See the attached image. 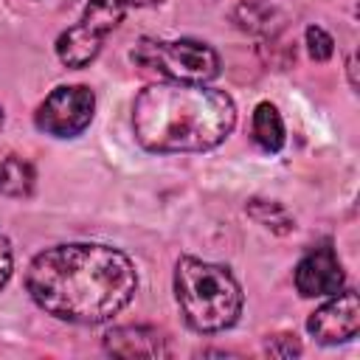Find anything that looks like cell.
<instances>
[{
	"label": "cell",
	"instance_id": "6da1fadb",
	"mask_svg": "<svg viewBox=\"0 0 360 360\" xmlns=\"http://www.w3.org/2000/svg\"><path fill=\"white\" fill-rule=\"evenodd\" d=\"M25 290L39 309L59 321L104 323L132 301L138 273L129 256L110 245L70 242L31 259Z\"/></svg>",
	"mask_w": 360,
	"mask_h": 360
},
{
	"label": "cell",
	"instance_id": "7a4b0ae2",
	"mask_svg": "<svg viewBox=\"0 0 360 360\" xmlns=\"http://www.w3.org/2000/svg\"><path fill=\"white\" fill-rule=\"evenodd\" d=\"M233 124V98L205 84L158 82L132 104L135 138L149 152H205L222 143Z\"/></svg>",
	"mask_w": 360,
	"mask_h": 360
},
{
	"label": "cell",
	"instance_id": "3957f363",
	"mask_svg": "<svg viewBox=\"0 0 360 360\" xmlns=\"http://www.w3.org/2000/svg\"><path fill=\"white\" fill-rule=\"evenodd\" d=\"M174 298L194 332H222L239 321L242 290L228 267L183 256L174 267Z\"/></svg>",
	"mask_w": 360,
	"mask_h": 360
},
{
	"label": "cell",
	"instance_id": "277c9868",
	"mask_svg": "<svg viewBox=\"0 0 360 360\" xmlns=\"http://www.w3.org/2000/svg\"><path fill=\"white\" fill-rule=\"evenodd\" d=\"M132 62L143 70H155L169 82L205 84L219 73V56L211 45L200 39H174V42H152L141 39L132 48Z\"/></svg>",
	"mask_w": 360,
	"mask_h": 360
},
{
	"label": "cell",
	"instance_id": "5b68a950",
	"mask_svg": "<svg viewBox=\"0 0 360 360\" xmlns=\"http://www.w3.org/2000/svg\"><path fill=\"white\" fill-rule=\"evenodd\" d=\"M96 112V96L84 84H62L45 96V101L34 112V124L39 132L53 138H76L82 135Z\"/></svg>",
	"mask_w": 360,
	"mask_h": 360
},
{
	"label": "cell",
	"instance_id": "8992f818",
	"mask_svg": "<svg viewBox=\"0 0 360 360\" xmlns=\"http://www.w3.org/2000/svg\"><path fill=\"white\" fill-rule=\"evenodd\" d=\"M307 329H309V335L318 343H326V346L352 340L357 335V329H360V301H357V292H352V290L335 292V298H329L323 307H318L309 315Z\"/></svg>",
	"mask_w": 360,
	"mask_h": 360
},
{
	"label": "cell",
	"instance_id": "52a82bcc",
	"mask_svg": "<svg viewBox=\"0 0 360 360\" xmlns=\"http://www.w3.org/2000/svg\"><path fill=\"white\" fill-rule=\"evenodd\" d=\"M346 273L332 250L329 242L312 248L298 264H295V290L304 298H318V295H335L343 290Z\"/></svg>",
	"mask_w": 360,
	"mask_h": 360
},
{
	"label": "cell",
	"instance_id": "ba28073f",
	"mask_svg": "<svg viewBox=\"0 0 360 360\" xmlns=\"http://www.w3.org/2000/svg\"><path fill=\"white\" fill-rule=\"evenodd\" d=\"M104 349L115 357H166V340L149 326H115L104 335Z\"/></svg>",
	"mask_w": 360,
	"mask_h": 360
},
{
	"label": "cell",
	"instance_id": "9c48e42d",
	"mask_svg": "<svg viewBox=\"0 0 360 360\" xmlns=\"http://www.w3.org/2000/svg\"><path fill=\"white\" fill-rule=\"evenodd\" d=\"M101 42H104V37H98L87 25L76 22L68 31L59 34V39H56V56L68 68H84V65H90L98 56Z\"/></svg>",
	"mask_w": 360,
	"mask_h": 360
},
{
	"label": "cell",
	"instance_id": "30bf717a",
	"mask_svg": "<svg viewBox=\"0 0 360 360\" xmlns=\"http://www.w3.org/2000/svg\"><path fill=\"white\" fill-rule=\"evenodd\" d=\"M250 132H253V141H256V146L262 152H278L284 146V121H281V112L270 101H259L256 110H253Z\"/></svg>",
	"mask_w": 360,
	"mask_h": 360
},
{
	"label": "cell",
	"instance_id": "8fae6325",
	"mask_svg": "<svg viewBox=\"0 0 360 360\" xmlns=\"http://www.w3.org/2000/svg\"><path fill=\"white\" fill-rule=\"evenodd\" d=\"M37 183V172L28 160L8 155L6 160H0V194L6 197H31Z\"/></svg>",
	"mask_w": 360,
	"mask_h": 360
},
{
	"label": "cell",
	"instance_id": "7c38bea8",
	"mask_svg": "<svg viewBox=\"0 0 360 360\" xmlns=\"http://www.w3.org/2000/svg\"><path fill=\"white\" fill-rule=\"evenodd\" d=\"M127 14V0H87L84 14H82V25H87L93 34L107 37Z\"/></svg>",
	"mask_w": 360,
	"mask_h": 360
},
{
	"label": "cell",
	"instance_id": "4fadbf2b",
	"mask_svg": "<svg viewBox=\"0 0 360 360\" xmlns=\"http://www.w3.org/2000/svg\"><path fill=\"white\" fill-rule=\"evenodd\" d=\"M248 214H250L262 228H267V231H273V233H278V236H284V233H290V231L295 228V222H292V217L287 214V208H284L281 202H273V200H259V197H253V200L248 202Z\"/></svg>",
	"mask_w": 360,
	"mask_h": 360
},
{
	"label": "cell",
	"instance_id": "5bb4252c",
	"mask_svg": "<svg viewBox=\"0 0 360 360\" xmlns=\"http://www.w3.org/2000/svg\"><path fill=\"white\" fill-rule=\"evenodd\" d=\"M270 17H273V11L264 8V6H256V3H242V6H236V11H233V20H236L245 31H264L267 22H270Z\"/></svg>",
	"mask_w": 360,
	"mask_h": 360
},
{
	"label": "cell",
	"instance_id": "9a60e30c",
	"mask_svg": "<svg viewBox=\"0 0 360 360\" xmlns=\"http://www.w3.org/2000/svg\"><path fill=\"white\" fill-rule=\"evenodd\" d=\"M307 53L315 62H326L335 53V39L321 28V25H309L307 28Z\"/></svg>",
	"mask_w": 360,
	"mask_h": 360
},
{
	"label": "cell",
	"instance_id": "2e32d148",
	"mask_svg": "<svg viewBox=\"0 0 360 360\" xmlns=\"http://www.w3.org/2000/svg\"><path fill=\"white\" fill-rule=\"evenodd\" d=\"M267 352L276 354V357H292V354L301 352V346H298V340L290 338V335H276V338L267 340Z\"/></svg>",
	"mask_w": 360,
	"mask_h": 360
},
{
	"label": "cell",
	"instance_id": "e0dca14e",
	"mask_svg": "<svg viewBox=\"0 0 360 360\" xmlns=\"http://www.w3.org/2000/svg\"><path fill=\"white\" fill-rule=\"evenodd\" d=\"M11 267H14L11 245H8V239L0 233V290H3V287H6V281L11 278Z\"/></svg>",
	"mask_w": 360,
	"mask_h": 360
},
{
	"label": "cell",
	"instance_id": "ac0fdd59",
	"mask_svg": "<svg viewBox=\"0 0 360 360\" xmlns=\"http://www.w3.org/2000/svg\"><path fill=\"white\" fill-rule=\"evenodd\" d=\"M152 3H160V0H127V6H152Z\"/></svg>",
	"mask_w": 360,
	"mask_h": 360
},
{
	"label": "cell",
	"instance_id": "d6986e66",
	"mask_svg": "<svg viewBox=\"0 0 360 360\" xmlns=\"http://www.w3.org/2000/svg\"><path fill=\"white\" fill-rule=\"evenodd\" d=\"M0 127H3V110H0Z\"/></svg>",
	"mask_w": 360,
	"mask_h": 360
}]
</instances>
